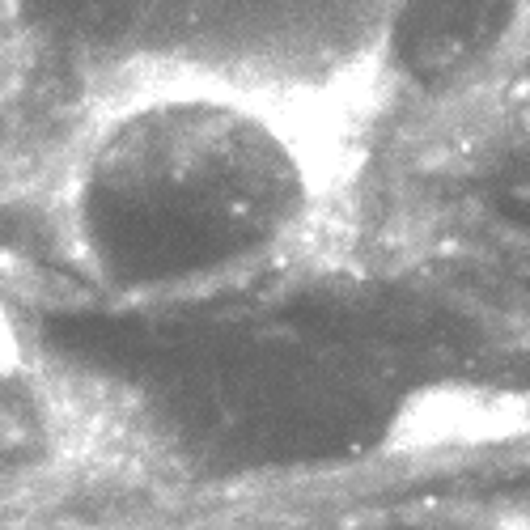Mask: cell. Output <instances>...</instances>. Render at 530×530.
<instances>
[{"label": "cell", "instance_id": "obj_1", "mask_svg": "<svg viewBox=\"0 0 530 530\" xmlns=\"http://www.w3.org/2000/svg\"><path fill=\"white\" fill-rule=\"evenodd\" d=\"M17 13V0H0V22H5V17H13Z\"/></svg>", "mask_w": 530, "mask_h": 530}]
</instances>
